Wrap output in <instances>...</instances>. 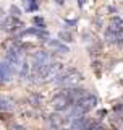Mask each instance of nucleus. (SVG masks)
<instances>
[{"instance_id": "nucleus-1", "label": "nucleus", "mask_w": 123, "mask_h": 130, "mask_svg": "<svg viewBox=\"0 0 123 130\" xmlns=\"http://www.w3.org/2000/svg\"><path fill=\"white\" fill-rule=\"evenodd\" d=\"M97 104V98L96 96H86L84 99H81L76 106V114H83V112H88L89 109H92L94 106Z\"/></svg>"}, {"instance_id": "nucleus-2", "label": "nucleus", "mask_w": 123, "mask_h": 130, "mask_svg": "<svg viewBox=\"0 0 123 130\" xmlns=\"http://www.w3.org/2000/svg\"><path fill=\"white\" fill-rule=\"evenodd\" d=\"M110 29L113 31H123V20L118 16H113L112 21H110Z\"/></svg>"}, {"instance_id": "nucleus-3", "label": "nucleus", "mask_w": 123, "mask_h": 130, "mask_svg": "<svg viewBox=\"0 0 123 130\" xmlns=\"http://www.w3.org/2000/svg\"><path fill=\"white\" fill-rule=\"evenodd\" d=\"M10 80V70L7 68V65H0V81Z\"/></svg>"}, {"instance_id": "nucleus-4", "label": "nucleus", "mask_w": 123, "mask_h": 130, "mask_svg": "<svg viewBox=\"0 0 123 130\" xmlns=\"http://www.w3.org/2000/svg\"><path fill=\"white\" fill-rule=\"evenodd\" d=\"M32 23L37 24V28H46V23H44V20L40 18V16H34V18H32Z\"/></svg>"}, {"instance_id": "nucleus-5", "label": "nucleus", "mask_w": 123, "mask_h": 130, "mask_svg": "<svg viewBox=\"0 0 123 130\" xmlns=\"http://www.w3.org/2000/svg\"><path fill=\"white\" fill-rule=\"evenodd\" d=\"M50 46H55L57 49H60L62 52H68V47L63 46V44H60V42H57V41H50Z\"/></svg>"}, {"instance_id": "nucleus-6", "label": "nucleus", "mask_w": 123, "mask_h": 130, "mask_svg": "<svg viewBox=\"0 0 123 130\" xmlns=\"http://www.w3.org/2000/svg\"><path fill=\"white\" fill-rule=\"evenodd\" d=\"M26 10H28V11L37 10V5H36V2H34V0H29V3H26Z\"/></svg>"}, {"instance_id": "nucleus-7", "label": "nucleus", "mask_w": 123, "mask_h": 130, "mask_svg": "<svg viewBox=\"0 0 123 130\" xmlns=\"http://www.w3.org/2000/svg\"><path fill=\"white\" fill-rule=\"evenodd\" d=\"M60 38H63V41H71V36H70L68 32H62Z\"/></svg>"}, {"instance_id": "nucleus-8", "label": "nucleus", "mask_w": 123, "mask_h": 130, "mask_svg": "<svg viewBox=\"0 0 123 130\" xmlns=\"http://www.w3.org/2000/svg\"><path fill=\"white\" fill-rule=\"evenodd\" d=\"M84 2H86V0H78V5L83 7V5H84Z\"/></svg>"}, {"instance_id": "nucleus-9", "label": "nucleus", "mask_w": 123, "mask_h": 130, "mask_svg": "<svg viewBox=\"0 0 123 130\" xmlns=\"http://www.w3.org/2000/svg\"><path fill=\"white\" fill-rule=\"evenodd\" d=\"M57 3H58V5H62V3H63V0H55Z\"/></svg>"}]
</instances>
